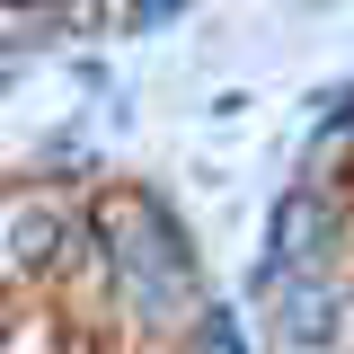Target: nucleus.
I'll return each mask as SVG.
<instances>
[{"instance_id": "f03ea898", "label": "nucleus", "mask_w": 354, "mask_h": 354, "mask_svg": "<svg viewBox=\"0 0 354 354\" xmlns=\"http://www.w3.org/2000/svg\"><path fill=\"white\" fill-rule=\"evenodd\" d=\"M80 257V204L53 195V186H9L0 195V283L27 292V283H53Z\"/></svg>"}, {"instance_id": "f257e3e1", "label": "nucleus", "mask_w": 354, "mask_h": 354, "mask_svg": "<svg viewBox=\"0 0 354 354\" xmlns=\"http://www.w3.org/2000/svg\"><path fill=\"white\" fill-rule=\"evenodd\" d=\"M106 310L142 328V337H186L204 319V283H195V248L151 195H97L80 204V257Z\"/></svg>"}]
</instances>
